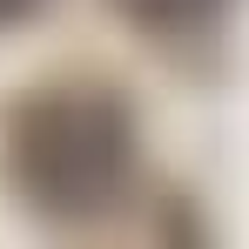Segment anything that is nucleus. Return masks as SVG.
I'll list each match as a JSON object with an SVG mask.
<instances>
[{
    "mask_svg": "<svg viewBox=\"0 0 249 249\" xmlns=\"http://www.w3.org/2000/svg\"><path fill=\"white\" fill-rule=\"evenodd\" d=\"M128 168L135 122L101 88H41L7 115V182L41 215H101Z\"/></svg>",
    "mask_w": 249,
    "mask_h": 249,
    "instance_id": "f257e3e1",
    "label": "nucleus"
},
{
    "mask_svg": "<svg viewBox=\"0 0 249 249\" xmlns=\"http://www.w3.org/2000/svg\"><path fill=\"white\" fill-rule=\"evenodd\" d=\"M115 14H128L135 27H148V34H196L209 27L229 0H108Z\"/></svg>",
    "mask_w": 249,
    "mask_h": 249,
    "instance_id": "f03ea898",
    "label": "nucleus"
},
{
    "mask_svg": "<svg viewBox=\"0 0 249 249\" xmlns=\"http://www.w3.org/2000/svg\"><path fill=\"white\" fill-rule=\"evenodd\" d=\"M27 14H41V0H0V27H14V20H27Z\"/></svg>",
    "mask_w": 249,
    "mask_h": 249,
    "instance_id": "7ed1b4c3",
    "label": "nucleus"
}]
</instances>
